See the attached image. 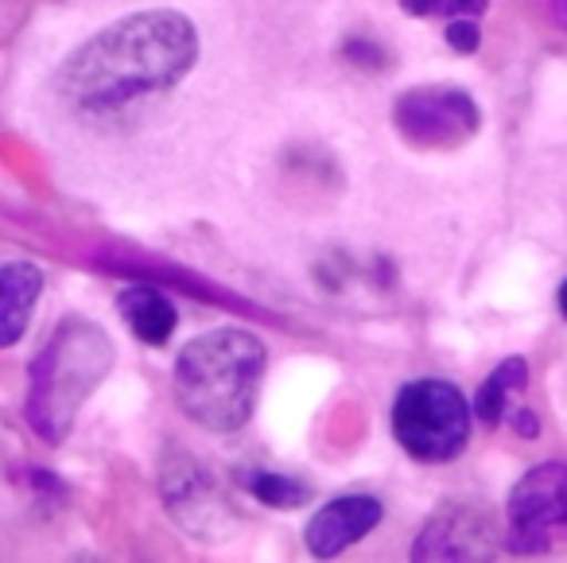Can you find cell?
Segmentation results:
<instances>
[{
  "instance_id": "17",
  "label": "cell",
  "mask_w": 567,
  "mask_h": 563,
  "mask_svg": "<svg viewBox=\"0 0 567 563\" xmlns=\"http://www.w3.org/2000/svg\"><path fill=\"white\" fill-rule=\"evenodd\" d=\"M513 423H517V431H520L525 439H533L536 431H540V420H536L533 412H517V416H513Z\"/></svg>"
},
{
  "instance_id": "13",
  "label": "cell",
  "mask_w": 567,
  "mask_h": 563,
  "mask_svg": "<svg viewBox=\"0 0 567 563\" xmlns=\"http://www.w3.org/2000/svg\"><path fill=\"white\" fill-rule=\"evenodd\" d=\"M252 498H260L265 505H276V509H296L308 501V490L292 478H280V474H252L249 482Z\"/></svg>"
},
{
  "instance_id": "9",
  "label": "cell",
  "mask_w": 567,
  "mask_h": 563,
  "mask_svg": "<svg viewBox=\"0 0 567 563\" xmlns=\"http://www.w3.org/2000/svg\"><path fill=\"white\" fill-rule=\"evenodd\" d=\"M489 552V524L482 513H447L435 516L427 532L416 540L412 555L416 560H474Z\"/></svg>"
},
{
  "instance_id": "15",
  "label": "cell",
  "mask_w": 567,
  "mask_h": 563,
  "mask_svg": "<svg viewBox=\"0 0 567 563\" xmlns=\"http://www.w3.org/2000/svg\"><path fill=\"white\" fill-rule=\"evenodd\" d=\"M486 4H489V0H443V17H447V20H455V17L478 20L482 12H486Z\"/></svg>"
},
{
  "instance_id": "14",
  "label": "cell",
  "mask_w": 567,
  "mask_h": 563,
  "mask_svg": "<svg viewBox=\"0 0 567 563\" xmlns=\"http://www.w3.org/2000/svg\"><path fill=\"white\" fill-rule=\"evenodd\" d=\"M447 43L458 51V55H471V51H478L482 43V32H478V20L471 17H455L447 24Z\"/></svg>"
},
{
  "instance_id": "1",
  "label": "cell",
  "mask_w": 567,
  "mask_h": 563,
  "mask_svg": "<svg viewBox=\"0 0 567 563\" xmlns=\"http://www.w3.org/2000/svg\"><path fill=\"white\" fill-rule=\"evenodd\" d=\"M198 59V35L183 12L125 17L82 43L59 71V94L79 113H117L179 86Z\"/></svg>"
},
{
  "instance_id": "12",
  "label": "cell",
  "mask_w": 567,
  "mask_h": 563,
  "mask_svg": "<svg viewBox=\"0 0 567 563\" xmlns=\"http://www.w3.org/2000/svg\"><path fill=\"white\" fill-rule=\"evenodd\" d=\"M525 361L520 358H509V361H502V366L489 373V381L478 389V400H474V412H478V420L482 423H502L505 420V412H509V397L513 392H520L525 389Z\"/></svg>"
},
{
  "instance_id": "18",
  "label": "cell",
  "mask_w": 567,
  "mask_h": 563,
  "mask_svg": "<svg viewBox=\"0 0 567 563\" xmlns=\"http://www.w3.org/2000/svg\"><path fill=\"white\" fill-rule=\"evenodd\" d=\"M548 12L556 17V24L567 32V0H548Z\"/></svg>"
},
{
  "instance_id": "19",
  "label": "cell",
  "mask_w": 567,
  "mask_h": 563,
  "mask_svg": "<svg viewBox=\"0 0 567 563\" xmlns=\"http://www.w3.org/2000/svg\"><path fill=\"white\" fill-rule=\"evenodd\" d=\"M559 311H564V319H567V280H564V288H559Z\"/></svg>"
},
{
  "instance_id": "2",
  "label": "cell",
  "mask_w": 567,
  "mask_h": 563,
  "mask_svg": "<svg viewBox=\"0 0 567 563\" xmlns=\"http://www.w3.org/2000/svg\"><path fill=\"white\" fill-rule=\"evenodd\" d=\"M265 346L249 330H210L175 358V400L198 428L237 431L257 408Z\"/></svg>"
},
{
  "instance_id": "3",
  "label": "cell",
  "mask_w": 567,
  "mask_h": 563,
  "mask_svg": "<svg viewBox=\"0 0 567 563\" xmlns=\"http://www.w3.org/2000/svg\"><path fill=\"white\" fill-rule=\"evenodd\" d=\"M110 338L94 323L66 319L55 330L51 346L32 366V397H28V416L48 443L66 439L82 400L94 392V385L110 369Z\"/></svg>"
},
{
  "instance_id": "10",
  "label": "cell",
  "mask_w": 567,
  "mask_h": 563,
  "mask_svg": "<svg viewBox=\"0 0 567 563\" xmlns=\"http://www.w3.org/2000/svg\"><path fill=\"white\" fill-rule=\"evenodd\" d=\"M43 291V273L28 260H12L0 268V350L17 346L35 311V299Z\"/></svg>"
},
{
  "instance_id": "11",
  "label": "cell",
  "mask_w": 567,
  "mask_h": 563,
  "mask_svg": "<svg viewBox=\"0 0 567 563\" xmlns=\"http://www.w3.org/2000/svg\"><path fill=\"white\" fill-rule=\"evenodd\" d=\"M117 304H121V315H125L128 330L148 346H164L167 338H172L175 323H179L175 304L159 288H152V284H136V288L121 291Z\"/></svg>"
},
{
  "instance_id": "4",
  "label": "cell",
  "mask_w": 567,
  "mask_h": 563,
  "mask_svg": "<svg viewBox=\"0 0 567 563\" xmlns=\"http://www.w3.org/2000/svg\"><path fill=\"white\" fill-rule=\"evenodd\" d=\"M393 431L420 462H451L471 436V408L447 381H416L393 405Z\"/></svg>"
},
{
  "instance_id": "7",
  "label": "cell",
  "mask_w": 567,
  "mask_h": 563,
  "mask_svg": "<svg viewBox=\"0 0 567 563\" xmlns=\"http://www.w3.org/2000/svg\"><path fill=\"white\" fill-rule=\"evenodd\" d=\"M378 521H381L378 498H362V493H354V498H334L331 505H323L311 516L303 540H308L311 555L331 560V555L347 552L350 544H358L365 532L378 529Z\"/></svg>"
},
{
  "instance_id": "8",
  "label": "cell",
  "mask_w": 567,
  "mask_h": 563,
  "mask_svg": "<svg viewBox=\"0 0 567 563\" xmlns=\"http://www.w3.org/2000/svg\"><path fill=\"white\" fill-rule=\"evenodd\" d=\"M164 501L175 516H179L183 529L190 532H206L210 521H229V509L221 505L218 485L210 482L203 467L183 454V459L167 462L164 467Z\"/></svg>"
},
{
  "instance_id": "5",
  "label": "cell",
  "mask_w": 567,
  "mask_h": 563,
  "mask_svg": "<svg viewBox=\"0 0 567 563\" xmlns=\"http://www.w3.org/2000/svg\"><path fill=\"white\" fill-rule=\"evenodd\" d=\"M396 133L416 149H455L466 144L482 125L478 105L455 86H420L396 98Z\"/></svg>"
},
{
  "instance_id": "16",
  "label": "cell",
  "mask_w": 567,
  "mask_h": 563,
  "mask_svg": "<svg viewBox=\"0 0 567 563\" xmlns=\"http://www.w3.org/2000/svg\"><path fill=\"white\" fill-rule=\"evenodd\" d=\"M409 17H443V0H401Z\"/></svg>"
},
{
  "instance_id": "6",
  "label": "cell",
  "mask_w": 567,
  "mask_h": 563,
  "mask_svg": "<svg viewBox=\"0 0 567 563\" xmlns=\"http://www.w3.org/2000/svg\"><path fill=\"white\" fill-rule=\"evenodd\" d=\"M567 524V467H536L509 493V544L517 552H544L548 532Z\"/></svg>"
}]
</instances>
